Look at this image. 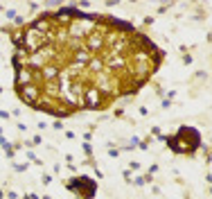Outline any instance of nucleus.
Listing matches in <instances>:
<instances>
[{"label":"nucleus","instance_id":"2","mask_svg":"<svg viewBox=\"0 0 212 199\" xmlns=\"http://www.w3.org/2000/svg\"><path fill=\"white\" fill-rule=\"evenodd\" d=\"M18 91V97H21L25 104H30V107H38V102H41L43 97V93H41V86L38 84H27V86H21V88H16Z\"/></svg>","mask_w":212,"mask_h":199},{"label":"nucleus","instance_id":"1","mask_svg":"<svg viewBox=\"0 0 212 199\" xmlns=\"http://www.w3.org/2000/svg\"><path fill=\"white\" fill-rule=\"evenodd\" d=\"M108 100H106L102 93H99V88H95L93 84L90 86H86V91H84V95H81V109H90V111H102V109H106L108 107Z\"/></svg>","mask_w":212,"mask_h":199}]
</instances>
